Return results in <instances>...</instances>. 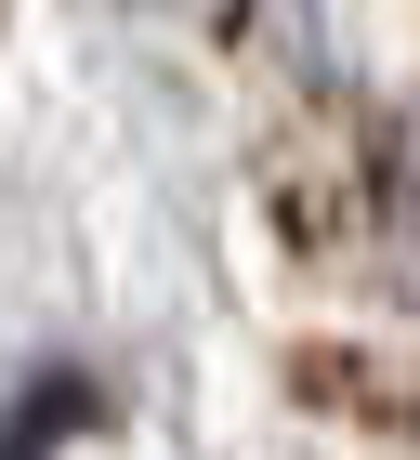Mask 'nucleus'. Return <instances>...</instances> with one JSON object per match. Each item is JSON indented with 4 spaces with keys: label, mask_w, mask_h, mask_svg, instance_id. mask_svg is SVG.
Instances as JSON below:
<instances>
[{
    "label": "nucleus",
    "mask_w": 420,
    "mask_h": 460,
    "mask_svg": "<svg viewBox=\"0 0 420 460\" xmlns=\"http://www.w3.org/2000/svg\"><path fill=\"white\" fill-rule=\"evenodd\" d=\"M66 421H79V394H66V382H39V394H27V421L0 434V460H39V434H66Z\"/></svg>",
    "instance_id": "f257e3e1"
}]
</instances>
